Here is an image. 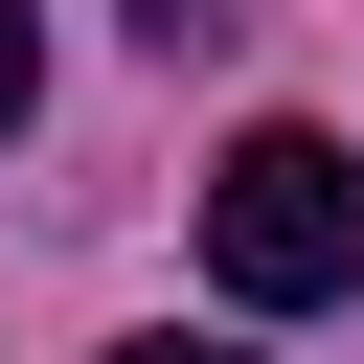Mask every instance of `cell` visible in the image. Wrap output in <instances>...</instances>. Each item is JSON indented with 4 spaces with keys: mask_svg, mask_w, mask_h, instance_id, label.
<instances>
[{
    "mask_svg": "<svg viewBox=\"0 0 364 364\" xmlns=\"http://www.w3.org/2000/svg\"><path fill=\"white\" fill-rule=\"evenodd\" d=\"M205 273H228L250 318H318V296H364V159H341L318 114H250V136L205 159Z\"/></svg>",
    "mask_w": 364,
    "mask_h": 364,
    "instance_id": "1",
    "label": "cell"
},
{
    "mask_svg": "<svg viewBox=\"0 0 364 364\" xmlns=\"http://www.w3.org/2000/svg\"><path fill=\"white\" fill-rule=\"evenodd\" d=\"M114 23H136L159 68H205V46H228V0H114Z\"/></svg>",
    "mask_w": 364,
    "mask_h": 364,
    "instance_id": "2",
    "label": "cell"
},
{
    "mask_svg": "<svg viewBox=\"0 0 364 364\" xmlns=\"http://www.w3.org/2000/svg\"><path fill=\"white\" fill-rule=\"evenodd\" d=\"M23 114H46V23L0 0V136H23Z\"/></svg>",
    "mask_w": 364,
    "mask_h": 364,
    "instance_id": "3",
    "label": "cell"
},
{
    "mask_svg": "<svg viewBox=\"0 0 364 364\" xmlns=\"http://www.w3.org/2000/svg\"><path fill=\"white\" fill-rule=\"evenodd\" d=\"M114 364H250V341H114Z\"/></svg>",
    "mask_w": 364,
    "mask_h": 364,
    "instance_id": "4",
    "label": "cell"
}]
</instances>
